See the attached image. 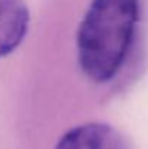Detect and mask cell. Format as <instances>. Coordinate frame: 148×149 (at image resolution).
<instances>
[{
	"label": "cell",
	"instance_id": "cell-1",
	"mask_svg": "<svg viewBox=\"0 0 148 149\" xmlns=\"http://www.w3.org/2000/svg\"><path fill=\"white\" fill-rule=\"evenodd\" d=\"M140 17L138 0H92L76 36L77 61L93 83L110 81L131 49Z\"/></svg>",
	"mask_w": 148,
	"mask_h": 149
},
{
	"label": "cell",
	"instance_id": "cell-2",
	"mask_svg": "<svg viewBox=\"0 0 148 149\" xmlns=\"http://www.w3.org/2000/svg\"><path fill=\"white\" fill-rule=\"evenodd\" d=\"M55 149H131L123 135L113 126L89 122L67 130Z\"/></svg>",
	"mask_w": 148,
	"mask_h": 149
},
{
	"label": "cell",
	"instance_id": "cell-3",
	"mask_svg": "<svg viewBox=\"0 0 148 149\" xmlns=\"http://www.w3.org/2000/svg\"><path fill=\"white\" fill-rule=\"evenodd\" d=\"M31 13L23 0H0V58L10 55L25 39Z\"/></svg>",
	"mask_w": 148,
	"mask_h": 149
}]
</instances>
